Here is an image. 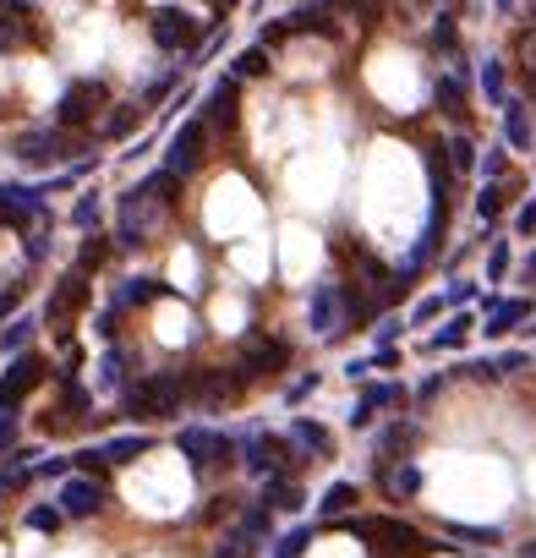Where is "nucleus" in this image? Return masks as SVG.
I'll list each match as a JSON object with an SVG mask.
<instances>
[{"instance_id": "1", "label": "nucleus", "mask_w": 536, "mask_h": 558, "mask_svg": "<svg viewBox=\"0 0 536 558\" xmlns=\"http://www.w3.org/2000/svg\"><path fill=\"white\" fill-rule=\"evenodd\" d=\"M181 405H186L181 372H148V378H137L132 389H126V411H132L137 422H170V416H181Z\"/></svg>"}, {"instance_id": "19", "label": "nucleus", "mask_w": 536, "mask_h": 558, "mask_svg": "<svg viewBox=\"0 0 536 558\" xmlns=\"http://www.w3.org/2000/svg\"><path fill=\"white\" fill-rule=\"evenodd\" d=\"M148 449H154V438H148V433H126V438H110V444H99L93 455H99L104 465H132L137 455H148Z\"/></svg>"}, {"instance_id": "54", "label": "nucleus", "mask_w": 536, "mask_h": 558, "mask_svg": "<svg viewBox=\"0 0 536 558\" xmlns=\"http://www.w3.org/2000/svg\"><path fill=\"white\" fill-rule=\"evenodd\" d=\"M367 372H372V362H367V356H361V362H351V367H345V378L356 383V378H367Z\"/></svg>"}, {"instance_id": "5", "label": "nucleus", "mask_w": 536, "mask_h": 558, "mask_svg": "<svg viewBox=\"0 0 536 558\" xmlns=\"http://www.w3.org/2000/svg\"><path fill=\"white\" fill-rule=\"evenodd\" d=\"M39 383H44V356L39 351H17V356H11V367L0 372V411H17Z\"/></svg>"}, {"instance_id": "26", "label": "nucleus", "mask_w": 536, "mask_h": 558, "mask_svg": "<svg viewBox=\"0 0 536 558\" xmlns=\"http://www.w3.org/2000/svg\"><path fill=\"white\" fill-rule=\"evenodd\" d=\"M110 252H115V241H110V236H88V241H83V252H77V274H99L104 263H110Z\"/></svg>"}, {"instance_id": "11", "label": "nucleus", "mask_w": 536, "mask_h": 558, "mask_svg": "<svg viewBox=\"0 0 536 558\" xmlns=\"http://www.w3.org/2000/svg\"><path fill=\"white\" fill-rule=\"evenodd\" d=\"M148 33H154L159 50H192L197 44V22L186 17V11H176V6H159L154 17H148Z\"/></svg>"}, {"instance_id": "18", "label": "nucleus", "mask_w": 536, "mask_h": 558, "mask_svg": "<svg viewBox=\"0 0 536 558\" xmlns=\"http://www.w3.org/2000/svg\"><path fill=\"white\" fill-rule=\"evenodd\" d=\"M482 307H487V323H482V329H487V340H498V334H509L520 318H526V312H531V301H498V296H487Z\"/></svg>"}, {"instance_id": "53", "label": "nucleus", "mask_w": 536, "mask_h": 558, "mask_svg": "<svg viewBox=\"0 0 536 558\" xmlns=\"http://www.w3.org/2000/svg\"><path fill=\"white\" fill-rule=\"evenodd\" d=\"M351 427H372V405H361V400H356V411H351Z\"/></svg>"}, {"instance_id": "46", "label": "nucleus", "mask_w": 536, "mask_h": 558, "mask_svg": "<svg viewBox=\"0 0 536 558\" xmlns=\"http://www.w3.org/2000/svg\"><path fill=\"white\" fill-rule=\"evenodd\" d=\"M438 312H444V296H427V301H416L411 323H427V318H438Z\"/></svg>"}, {"instance_id": "56", "label": "nucleus", "mask_w": 536, "mask_h": 558, "mask_svg": "<svg viewBox=\"0 0 536 558\" xmlns=\"http://www.w3.org/2000/svg\"><path fill=\"white\" fill-rule=\"evenodd\" d=\"M334 6V0H312V11H329Z\"/></svg>"}, {"instance_id": "29", "label": "nucleus", "mask_w": 536, "mask_h": 558, "mask_svg": "<svg viewBox=\"0 0 536 558\" xmlns=\"http://www.w3.org/2000/svg\"><path fill=\"white\" fill-rule=\"evenodd\" d=\"M143 192L154 197L159 208H170V203H176V197H181V176H170V170H154V176L143 181Z\"/></svg>"}, {"instance_id": "25", "label": "nucleus", "mask_w": 536, "mask_h": 558, "mask_svg": "<svg viewBox=\"0 0 536 558\" xmlns=\"http://www.w3.org/2000/svg\"><path fill=\"white\" fill-rule=\"evenodd\" d=\"M482 93H487V110H504V99H509V72H504V61H487V66H482Z\"/></svg>"}, {"instance_id": "57", "label": "nucleus", "mask_w": 536, "mask_h": 558, "mask_svg": "<svg viewBox=\"0 0 536 558\" xmlns=\"http://www.w3.org/2000/svg\"><path fill=\"white\" fill-rule=\"evenodd\" d=\"M526 558H536V542H526Z\"/></svg>"}, {"instance_id": "32", "label": "nucleus", "mask_w": 536, "mask_h": 558, "mask_svg": "<svg viewBox=\"0 0 536 558\" xmlns=\"http://www.w3.org/2000/svg\"><path fill=\"white\" fill-rule=\"evenodd\" d=\"M476 159H482V154H476V143H471V137H449V170H454V176H471V170H476Z\"/></svg>"}, {"instance_id": "2", "label": "nucleus", "mask_w": 536, "mask_h": 558, "mask_svg": "<svg viewBox=\"0 0 536 558\" xmlns=\"http://www.w3.org/2000/svg\"><path fill=\"white\" fill-rule=\"evenodd\" d=\"M77 137H66L61 126H33V132H22L17 143H11V159L28 170H50V165H66V159L77 154Z\"/></svg>"}, {"instance_id": "27", "label": "nucleus", "mask_w": 536, "mask_h": 558, "mask_svg": "<svg viewBox=\"0 0 536 558\" xmlns=\"http://www.w3.org/2000/svg\"><path fill=\"white\" fill-rule=\"evenodd\" d=\"M241 537H252V542H258V537H274V509H263V504H247V509H241Z\"/></svg>"}, {"instance_id": "38", "label": "nucleus", "mask_w": 536, "mask_h": 558, "mask_svg": "<svg viewBox=\"0 0 536 558\" xmlns=\"http://www.w3.org/2000/svg\"><path fill=\"white\" fill-rule=\"evenodd\" d=\"M307 542H312V531H307V526L285 531V537H279V548H274V558H301V553H307Z\"/></svg>"}, {"instance_id": "10", "label": "nucleus", "mask_w": 536, "mask_h": 558, "mask_svg": "<svg viewBox=\"0 0 536 558\" xmlns=\"http://www.w3.org/2000/svg\"><path fill=\"white\" fill-rule=\"evenodd\" d=\"M55 509H61L66 520H88V515H99V509H104V482H99V476L72 471V476L61 482V504H55Z\"/></svg>"}, {"instance_id": "24", "label": "nucleus", "mask_w": 536, "mask_h": 558, "mask_svg": "<svg viewBox=\"0 0 536 558\" xmlns=\"http://www.w3.org/2000/svg\"><path fill=\"white\" fill-rule=\"evenodd\" d=\"M356 482H334L329 487V493H323L318 498V509H323V520H340V515H351V509H356Z\"/></svg>"}, {"instance_id": "55", "label": "nucleus", "mask_w": 536, "mask_h": 558, "mask_svg": "<svg viewBox=\"0 0 536 558\" xmlns=\"http://www.w3.org/2000/svg\"><path fill=\"white\" fill-rule=\"evenodd\" d=\"M526 279H536V252H531V258H526Z\"/></svg>"}, {"instance_id": "42", "label": "nucleus", "mask_w": 536, "mask_h": 558, "mask_svg": "<svg viewBox=\"0 0 536 558\" xmlns=\"http://www.w3.org/2000/svg\"><path fill=\"white\" fill-rule=\"evenodd\" d=\"M476 165H482V176H487V181L509 176V154H504V148H487V154H482V159H476Z\"/></svg>"}, {"instance_id": "14", "label": "nucleus", "mask_w": 536, "mask_h": 558, "mask_svg": "<svg viewBox=\"0 0 536 558\" xmlns=\"http://www.w3.org/2000/svg\"><path fill=\"white\" fill-rule=\"evenodd\" d=\"M236 115H241V83H236V77H219V83L208 88L197 121H203V126H236Z\"/></svg>"}, {"instance_id": "58", "label": "nucleus", "mask_w": 536, "mask_h": 558, "mask_svg": "<svg viewBox=\"0 0 536 558\" xmlns=\"http://www.w3.org/2000/svg\"><path fill=\"white\" fill-rule=\"evenodd\" d=\"M526 6H531V17H536V0H526Z\"/></svg>"}, {"instance_id": "51", "label": "nucleus", "mask_w": 536, "mask_h": 558, "mask_svg": "<svg viewBox=\"0 0 536 558\" xmlns=\"http://www.w3.org/2000/svg\"><path fill=\"white\" fill-rule=\"evenodd\" d=\"M471 296H476V290L460 279V285H449V296H444V301H449V307H465V301H471Z\"/></svg>"}, {"instance_id": "43", "label": "nucleus", "mask_w": 536, "mask_h": 558, "mask_svg": "<svg viewBox=\"0 0 536 558\" xmlns=\"http://www.w3.org/2000/svg\"><path fill=\"white\" fill-rule=\"evenodd\" d=\"M504 274H509V247L493 241V252H487V279H504Z\"/></svg>"}, {"instance_id": "13", "label": "nucleus", "mask_w": 536, "mask_h": 558, "mask_svg": "<svg viewBox=\"0 0 536 558\" xmlns=\"http://www.w3.org/2000/svg\"><path fill=\"white\" fill-rule=\"evenodd\" d=\"M307 318H312L318 334L340 329V318H345V285L340 279H318V290H312V301H307Z\"/></svg>"}, {"instance_id": "37", "label": "nucleus", "mask_w": 536, "mask_h": 558, "mask_svg": "<svg viewBox=\"0 0 536 558\" xmlns=\"http://www.w3.org/2000/svg\"><path fill=\"white\" fill-rule=\"evenodd\" d=\"M214 558H258V542H252V537H241V531H230V537L214 548Z\"/></svg>"}, {"instance_id": "17", "label": "nucleus", "mask_w": 536, "mask_h": 558, "mask_svg": "<svg viewBox=\"0 0 536 558\" xmlns=\"http://www.w3.org/2000/svg\"><path fill=\"white\" fill-rule=\"evenodd\" d=\"M285 444L301 449V460H329L334 455L329 427H323V422H307V416H296V422H290V438H285Z\"/></svg>"}, {"instance_id": "41", "label": "nucleus", "mask_w": 536, "mask_h": 558, "mask_svg": "<svg viewBox=\"0 0 536 558\" xmlns=\"http://www.w3.org/2000/svg\"><path fill=\"white\" fill-rule=\"evenodd\" d=\"M93 219H99V192H83V197H77V208H72V225L88 230Z\"/></svg>"}, {"instance_id": "48", "label": "nucleus", "mask_w": 536, "mask_h": 558, "mask_svg": "<svg viewBox=\"0 0 536 558\" xmlns=\"http://www.w3.org/2000/svg\"><path fill=\"white\" fill-rule=\"evenodd\" d=\"M438 394H444V378H427L422 389H416V405H422V411H427V405H433Z\"/></svg>"}, {"instance_id": "50", "label": "nucleus", "mask_w": 536, "mask_h": 558, "mask_svg": "<svg viewBox=\"0 0 536 558\" xmlns=\"http://www.w3.org/2000/svg\"><path fill=\"white\" fill-rule=\"evenodd\" d=\"M465 372H471L476 383H493V378H504V372H498V362H471Z\"/></svg>"}, {"instance_id": "28", "label": "nucleus", "mask_w": 536, "mask_h": 558, "mask_svg": "<svg viewBox=\"0 0 536 558\" xmlns=\"http://www.w3.org/2000/svg\"><path fill=\"white\" fill-rule=\"evenodd\" d=\"M268 72V50L263 44H247V50L236 55V66H230V77H236V83H247V77H263Z\"/></svg>"}, {"instance_id": "9", "label": "nucleus", "mask_w": 536, "mask_h": 558, "mask_svg": "<svg viewBox=\"0 0 536 558\" xmlns=\"http://www.w3.org/2000/svg\"><path fill=\"white\" fill-rule=\"evenodd\" d=\"M345 531H356V537H383V548H427V537L411 526V520H394V515H372V520H345Z\"/></svg>"}, {"instance_id": "52", "label": "nucleus", "mask_w": 536, "mask_h": 558, "mask_svg": "<svg viewBox=\"0 0 536 558\" xmlns=\"http://www.w3.org/2000/svg\"><path fill=\"white\" fill-rule=\"evenodd\" d=\"M400 329H405L400 318H383V323H378V345H394V334H400Z\"/></svg>"}, {"instance_id": "4", "label": "nucleus", "mask_w": 536, "mask_h": 558, "mask_svg": "<svg viewBox=\"0 0 536 558\" xmlns=\"http://www.w3.org/2000/svg\"><path fill=\"white\" fill-rule=\"evenodd\" d=\"M285 367H290V345H285V340H268V334H252V340L241 345V356H236L241 383H252V378H279Z\"/></svg>"}, {"instance_id": "44", "label": "nucleus", "mask_w": 536, "mask_h": 558, "mask_svg": "<svg viewBox=\"0 0 536 558\" xmlns=\"http://www.w3.org/2000/svg\"><path fill=\"white\" fill-rule=\"evenodd\" d=\"M520 55H526V61H520V66H526V88L536 93V33H526V39H520Z\"/></svg>"}, {"instance_id": "8", "label": "nucleus", "mask_w": 536, "mask_h": 558, "mask_svg": "<svg viewBox=\"0 0 536 558\" xmlns=\"http://www.w3.org/2000/svg\"><path fill=\"white\" fill-rule=\"evenodd\" d=\"M203 154H208V126L203 121H186L181 132L170 137V148H165V170L186 181L197 165H203Z\"/></svg>"}, {"instance_id": "6", "label": "nucleus", "mask_w": 536, "mask_h": 558, "mask_svg": "<svg viewBox=\"0 0 536 558\" xmlns=\"http://www.w3.org/2000/svg\"><path fill=\"white\" fill-rule=\"evenodd\" d=\"M236 449H241V465H247L252 476H268V471H290V465L301 460V455H296V449H290L279 433H252V438H241Z\"/></svg>"}, {"instance_id": "15", "label": "nucleus", "mask_w": 536, "mask_h": 558, "mask_svg": "<svg viewBox=\"0 0 536 558\" xmlns=\"http://www.w3.org/2000/svg\"><path fill=\"white\" fill-rule=\"evenodd\" d=\"M378 487H383V498H416L422 493V465H416L411 455L405 460H378Z\"/></svg>"}, {"instance_id": "22", "label": "nucleus", "mask_w": 536, "mask_h": 558, "mask_svg": "<svg viewBox=\"0 0 536 558\" xmlns=\"http://www.w3.org/2000/svg\"><path fill=\"white\" fill-rule=\"evenodd\" d=\"M504 137H509V148H531V115H526V104L515 99V93H509L504 99Z\"/></svg>"}, {"instance_id": "39", "label": "nucleus", "mask_w": 536, "mask_h": 558, "mask_svg": "<svg viewBox=\"0 0 536 558\" xmlns=\"http://www.w3.org/2000/svg\"><path fill=\"white\" fill-rule=\"evenodd\" d=\"M444 531H449V537H465V542H487V548H498V542H504L493 526H454V520H449Z\"/></svg>"}, {"instance_id": "33", "label": "nucleus", "mask_w": 536, "mask_h": 558, "mask_svg": "<svg viewBox=\"0 0 536 558\" xmlns=\"http://www.w3.org/2000/svg\"><path fill=\"white\" fill-rule=\"evenodd\" d=\"M504 203H509V186H498V181H487L482 186V197H476V214L487 219V225H493L498 214H504Z\"/></svg>"}, {"instance_id": "30", "label": "nucleus", "mask_w": 536, "mask_h": 558, "mask_svg": "<svg viewBox=\"0 0 536 558\" xmlns=\"http://www.w3.org/2000/svg\"><path fill=\"white\" fill-rule=\"evenodd\" d=\"M33 334H39V323H33V318H11V329L0 334V351H6V356L28 351V345H33Z\"/></svg>"}, {"instance_id": "49", "label": "nucleus", "mask_w": 536, "mask_h": 558, "mask_svg": "<svg viewBox=\"0 0 536 558\" xmlns=\"http://www.w3.org/2000/svg\"><path fill=\"white\" fill-rule=\"evenodd\" d=\"M17 444V422H11V411H0V455Z\"/></svg>"}, {"instance_id": "21", "label": "nucleus", "mask_w": 536, "mask_h": 558, "mask_svg": "<svg viewBox=\"0 0 536 558\" xmlns=\"http://www.w3.org/2000/svg\"><path fill=\"white\" fill-rule=\"evenodd\" d=\"M28 33V6L22 0H0V50H17Z\"/></svg>"}, {"instance_id": "16", "label": "nucleus", "mask_w": 536, "mask_h": 558, "mask_svg": "<svg viewBox=\"0 0 536 558\" xmlns=\"http://www.w3.org/2000/svg\"><path fill=\"white\" fill-rule=\"evenodd\" d=\"M258 482H263L258 504H263V509H274V515H296L301 498H307V493H301V482H296L290 471H268V476H258Z\"/></svg>"}, {"instance_id": "36", "label": "nucleus", "mask_w": 536, "mask_h": 558, "mask_svg": "<svg viewBox=\"0 0 536 558\" xmlns=\"http://www.w3.org/2000/svg\"><path fill=\"white\" fill-rule=\"evenodd\" d=\"M361 405H372V411H378V405H405V389L400 383H372V389L361 394Z\"/></svg>"}, {"instance_id": "45", "label": "nucleus", "mask_w": 536, "mask_h": 558, "mask_svg": "<svg viewBox=\"0 0 536 558\" xmlns=\"http://www.w3.org/2000/svg\"><path fill=\"white\" fill-rule=\"evenodd\" d=\"M515 236H536V197H531V203L515 214Z\"/></svg>"}, {"instance_id": "20", "label": "nucleus", "mask_w": 536, "mask_h": 558, "mask_svg": "<svg viewBox=\"0 0 536 558\" xmlns=\"http://www.w3.org/2000/svg\"><path fill=\"white\" fill-rule=\"evenodd\" d=\"M433 99H438V110H444L454 126H465V121H471V115H465V83H460V72L438 77V83H433Z\"/></svg>"}, {"instance_id": "23", "label": "nucleus", "mask_w": 536, "mask_h": 558, "mask_svg": "<svg viewBox=\"0 0 536 558\" xmlns=\"http://www.w3.org/2000/svg\"><path fill=\"white\" fill-rule=\"evenodd\" d=\"M165 296V285H159V279H126L121 290H115V312H126V307H148V301H159Z\"/></svg>"}, {"instance_id": "3", "label": "nucleus", "mask_w": 536, "mask_h": 558, "mask_svg": "<svg viewBox=\"0 0 536 558\" xmlns=\"http://www.w3.org/2000/svg\"><path fill=\"white\" fill-rule=\"evenodd\" d=\"M93 301V279L88 274H77V269H66L61 279H55V290H50V307H44V323H50V329H72V318L77 312H83Z\"/></svg>"}, {"instance_id": "35", "label": "nucleus", "mask_w": 536, "mask_h": 558, "mask_svg": "<svg viewBox=\"0 0 536 558\" xmlns=\"http://www.w3.org/2000/svg\"><path fill=\"white\" fill-rule=\"evenodd\" d=\"M433 44H438V50H449V55H460V28H454V11H438Z\"/></svg>"}, {"instance_id": "12", "label": "nucleus", "mask_w": 536, "mask_h": 558, "mask_svg": "<svg viewBox=\"0 0 536 558\" xmlns=\"http://www.w3.org/2000/svg\"><path fill=\"white\" fill-rule=\"evenodd\" d=\"M181 455L192 460V465H208V460H230L236 455V438H225V433H214V427H181Z\"/></svg>"}, {"instance_id": "40", "label": "nucleus", "mask_w": 536, "mask_h": 558, "mask_svg": "<svg viewBox=\"0 0 536 558\" xmlns=\"http://www.w3.org/2000/svg\"><path fill=\"white\" fill-rule=\"evenodd\" d=\"M334 6H340V11H351V17H361V22H378L389 0H334Z\"/></svg>"}, {"instance_id": "7", "label": "nucleus", "mask_w": 536, "mask_h": 558, "mask_svg": "<svg viewBox=\"0 0 536 558\" xmlns=\"http://www.w3.org/2000/svg\"><path fill=\"white\" fill-rule=\"evenodd\" d=\"M104 99H110L104 83H72L61 93V104H55V126H61V132H83L93 115L104 110Z\"/></svg>"}, {"instance_id": "47", "label": "nucleus", "mask_w": 536, "mask_h": 558, "mask_svg": "<svg viewBox=\"0 0 536 558\" xmlns=\"http://www.w3.org/2000/svg\"><path fill=\"white\" fill-rule=\"evenodd\" d=\"M312 389H318V372H301V378L290 383V405H296V400H307Z\"/></svg>"}, {"instance_id": "31", "label": "nucleus", "mask_w": 536, "mask_h": 558, "mask_svg": "<svg viewBox=\"0 0 536 558\" xmlns=\"http://www.w3.org/2000/svg\"><path fill=\"white\" fill-rule=\"evenodd\" d=\"M471 323H476L471 312H460V318H454L449 329H438V334H433V351H460V345L471 340Z\"/></svg>"}, {"instance_id": "34", "label": "nucleus", "mask_w": 536, "mask_h": 558, "mask_svg": "<svg viewBox=\"0 0 536 558\" xmlns=\"http://www.w3.org/2000/svg\"><path fill=\"white\" fill-rule=\"evenodd\" d=\"M61 520H66V515H61L55 504H33V509H28V526L39 531V537H55V531H61Z\"/></svg>"}]
</instances>
